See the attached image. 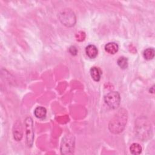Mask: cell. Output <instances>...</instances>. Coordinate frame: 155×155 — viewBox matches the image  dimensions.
Returning <instances> with one entry per match:
<instances>
[{
	"mask_svg": "<svg viewBox=\"0 0 155 155\" xmlns=\"http://www.w3.org/2000/svg\"><path fill=\"white\" fill-rule=\"evenodd\" d=\"M127 118V116L126 115L125 111L120 110L110 122L109 129L110 131L114 133L122 132L126 125Z\"/></svg>",
	"mask_w": 155,
	"mask_h": 155,
	"instance_id": "obj_1",
	"label": "cell"
},
{
	"mask_svg": "<svg viewBox=\"0 0 155 155\" xmlns=\"http://www.w3.org/2000/svg\"><path fill=\"white\" fill-rule=\"evenodd\" d=\"M61 22L67 27H72L76 22V16L74 12L68 8L64 9L59 15Z\"/></svg>",
	"mask_w": 155,
	"mask_h": 155,
	"instance_id": "obj_2",
	"label": "cell"
},
{
	"mask_svg": "<svg viewBox=\"0 0 155 155\" xmlns=\"http://www.w3.org/2000/svg\"><path fill=\"white\" fill-rule=\"evenodd\" d=\"M74 147V138L73 136H65L62 139L61 151L62 154H68L73 153Z\"/></svg>",
	"mask_w": 155,
	"mask_h": 155,
	"instance_id": "obj_3",
	"label": "cell"
},
{
	"mask_svg": "<svg viewBox=\"0 0 155 155\" xmlns=\"http://www.w3.org/2000/svg\"><path fill=\"white\" fill-rule=\"evenodd\" d=\"M24 125L26 134V143L28 147H31L34 140V131L32 119L30 117H26L24 121Z\"/></svg>",
	"mask_w": 155,
	"mask_h": 155,
	"instance_id": "obj_4",
	"label": "cell"
},
{
	"mask_svg": "<svg viewBox=\"0 0 155 155\" xmlns=\"http://www.w3.org/2000/svg\"><path fill=\"white\" fill-rule=\"evenodd\" d=\"M105 104L111 108H116L120 104V97L118 92L111 91L107 94L104 97Z\"/></svg>",
	"mask_w": 155,
	"mask_h": 155,
	"instance_id": "obj_5",
	"label": "cell"
},
{
	"mask_svg": "<svg viewBox=\"0 0 155 155\" xmlns=\"http://www.w3.org/2000/svg\"><path fill=\"white\" fill-rule=\"evenodd\" d=\"M13 136L14 138L16 140L19 141L22 136V127L21 122L18 121L16 122L13 127Z\"/></svg>",
	"mask_w": 155,
	"mask_h": 155,
	"instance_id": "obj_6",
	"label": "cell"
},
{
	"mask_svg": "<svg viewBox=\"0 0 155 155\" xmlns=\"http://www.w3.org/2000/svg\"><path fill=\"white\" fill-rule=\"evenodd\" d=\"M85 53L88 58L93 59L97 56L98 50L95 45L90 44L85 48Z\"/></svg>",
	"mask_w": 155,
	"mask_h": 155,
	"instance_id": "obj_7",
	"label": "cell"
},
{
	"mask_svg": "<svg viewBox=\"0 0 155 155\" xmlns=\"http://www.w3.org/2000/svg\"><path fill=\"white\" fill-rule=\"evenodd\" d=\"M119 49L118 45L115 42H108L105 45V50L109 54H115Z\"/></svg>",
	"mask_w": 155,
	"mask_h": 155,
	"instance_id": "obj_8",
	"label": "cell"
},
{
	"mask_svg": "<svg viewBox=\"0 0 155 155\" xmlns=\"http://www.w3.org/2000/svg\"><path fill=\"white\" fill-rule=\"evenodd\" d=\"M102 71L99 67H93L90 69V75L92 79L95 81H99L101 79Z\"/></svg>",
	"mask_w": 155,
	"mask_h": 155,
	"instance_id": "obj_9",
	"label": "cell"
},
{
	"mask_svg": "<svg viewBox=\"0 0 155 155\" xmlns=\"http://www.w3.org/2000/svg\"><path fill=\"white\" fill-rule=\"evenodd\" d=\"M35 116L39 119H43L46 116L47 110L43 107H38L34 111Z\"/></svg>",
	"mask_w": 155,
	"mask_h": 155,
	"instance_id": "obj_10",
	"label": "cell"
},
{
	"mask_svg": "<svg viewBox=\"0 0 155 155\" xmlns=\"http://www.w3.org/2000/svg\"><path fill=\"white\" fill-rule=\"evenodd\" d=\"M130 150L131 154L134 155H137L142 152V147L137 143H133L130 147Z\"/></svg>",
	"mask_w": 155,
	"mask_h": 155,
	"instance_id": "obj_11",
	"label": "cell"
},
{
	"mask_svg": "<svg viewBox=\"0 0 155 155\" xmlns=\"http://www.w3.org/2000/svg\"><path fill=\"white\" fill-rule=\"evenodd\" d=\"M154 50L153 48H148L145 49L143 53V56L144 58L147 60H151L154 56Z\"/></svg>",
	"mask_w": 155,
	"mask_h": 155,
	"instance_id": "obj_12",
	"label": "cell"
},
{
	"mask_svg": "<svg viewBox=\"0 0 155 155\" xmlns=\"http://www.w3.org/2000/svg\"><path fill=\"white\" fill-rule=\"evenodd\" d=\"M118 65L122 69H125L128 67V59L125 57H120L117 60Z\"/></svg>",
	"mask_w": 155,
	"mask_h": 155,
	"instance_id": "obj_13",
	"label": "cell"
},
{
	"mask_svg": "<svg viewBox=\"0 0 155 155\" xmlns=\"http://www.w3.org/2000/svg\"><path fill=\"white\" fill-rule=\"evenodd\" d=\"M69 51L70 53L73 55H76L78 53V50L74 46H71L69 48Z\"/></svg>",
	"mask_w": 155,
	"mask_h": 155,
	"instance_id": "obj_14",
	"label": "cell"
}]
</instances>
